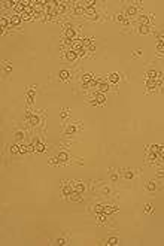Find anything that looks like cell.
<instances>
[{
    "instance_id": "obj_1",
    "label": "cell",
    "mask_w": 164,
    "mask_h": 246,
    "mask_svg": "<svg viewBox=\"0 0 164 246\" xmlns=\"http://www.w3.org/2000/svg\"><path fill=\"white\" fill-rule=\"evenodd\" d=\"M72 192H73V185H70L69 182H63V185H61V196L63 197H69Z\"/></svg>"
},
{
    "instance_id": "obj_2",
    "label": "cell",
    "mask_w": 164,
    "mask_h": 246,
    "mask_svg": "<svg viewBox=\"0 0 164 246\" xmlns=\"http://www.w3.org/2000/svg\"><path fill=\"white\" fill-rule=\"evenodd\" d=\"M34 97H36V87H29L27 88V105L31 106L34 103Z\"/></svg>"
},
{
    "instance_id": "obj_3",
    "label": "cell",
    "mask_w": 164,
    "mask_h": 246,
    "mask_svg": "<svg viewBox=\"0 0 164 246\" xmlns=\"http://www.w3.org/2000/svg\"><path fill=\"white\" fill-rule=\"evenodd\" d=\"M78 124V122H76ZM76 124H69L66 128H64V134L66 136H72V134H75L78 130H79V125H76Z\"/></svg>"
},
{
    "instance_id": "obj_4",
    "label": "cell",
    "mask_w": 164,
    "mask_h": 246,
    "mask_svg": "<svg viewBox=\"0 0 164 246\" xmlns=\"http://www.w3.org/2000/svg\"><path fill=\"white\" fill-rule=\"evenodd\" d=\"M157 182H154V180H146L145 182V189L148 191V192H155L157 191Z\"/></svg>"
},
{
    "instance_id": "obj_5",
    "label": "cell",
    "mask_w": 164,
    "mask_h": 246,
    "mask_svg": "<svg viewBox=\"0 0 164 246\" xmlns=\"http://www.w3.org/2000/svg\"><path fill=\"white\" fill-rule=\"evenodd\" d=\"M78 51H75V49H70V51H67V52H66V60L67 61H76V58H78Z\"/></svg>"
},
{
    "instance_id": "obj_6",
    "label": "cell",
    "mask_w": 164,
    "mask_h": 246,
    "mask_svg": "<svg viewBox=\"0 0 164 246\" xmlns=\"http://www.w3.org/2000/svg\"><path fill=\"white\" fill-rule=\"evenodd\" d=\"M58 78L63 82H69L70 81V72L69 70H60L58 72Z\"/></svg>"
},
{
    "instance_id": "obj_7",
    "label": "cell",
    "mask_w": 164,
    "mask_h": 246,
    "mask_svg": "<svg viewBox=\"0 0 164 246\" xmlns=\"http://www.w3.org/2000/svg\"><path fill=\"white\" fill-rule=\"evenodd\" d=\"M73 185V191H78V192H84L85 191V184L84 182H79V180H75V182H72Z\"/></svg>"
},
{
    "instance_id": "obj_8",
    "label": "cell",
    "mask_w": 164,
    "mask_h": 246,
    "mask_svg": "<svg viewBox=\"0 0 164 246\" xmlns=\"http://www.w3.org/2000/svg\"><path fill=\"white\" fill-rule=\"evenodd\" d=\"M137 12H139V9H137L136 6L128 5V6H127V9H125V15H127V17H136V15H137Z\"/></svg>"
},
{
    "instance_id": "obj_9",
    "label": "cell",
    "mask_w": 164,
    "mask_h": 246,
    "mask_svg": "<svg viewBox=\"0 0 164 246\" xmlns=\"http://www.w3.org/2000/svg\"><path fill=\"white\" fill-rule=\"evenodd\" d=\"M69 200L70 201H73V203H79V201H82V196H81V192H78V191H73L70 196H69Z\"/></svg>"
},
{
    "instance_id": "obj_10",
    "label": "cell",
    "mask_w": 164,
    "mask_h": 246,
    "mask_svg": "<svg viewBox=\"0 0 164 246\" xmlns=\"http://www.w3.org/2000/svg\"><path fill=\"white\" fill-rule=\"evenodd\" d=\"M119 209H118V206H113V204H107V206H105V213L106 215H113V213H117Z\"/></svg>"
},
{
    "instance_id": "obj_11",
    "label": "cell",
    "mask_w": 164,
    "mask_h": 246,
    "mask_svg": "<svg viewBox=\"0 0 164 246\" xmlns=\"http://www.w3.org/2000/svg\"><path fill=\"white\" fill-rule=\"evenodd\" d=\"M119 79H121V75H119V73H115V72L110 73V75L107 76V81H109L110 84H118Z\"/></svg>"
},
{
    "instance_id": "obj_12",
    "label": "cell",
    "mask_w": 164,
    "mask_h": 246,
    "mask_svg": "<svg viewBox=\"0 0 164 246\" xmlns=\"http://www.w3.org/2000/svg\"><path fill=\"white\" fill-rule=\"evenodd\" d=\"M57 158H58L60 164H64V163H67V161H69V154H67V152H64V151H61V152H58Z\"/></svg>"
},
{
    "instance_id": "obj_13",
    "label": "cell",
    "mask_w": 164,
    "mask_h": 246,
    "mask_svg": "<svg viewBox=\"0 0 164 246\" xmlns=\"http://www.w3.org/2000/svg\"><path fill=\"white\" fill-rule=\"evenodd\" d=\"M98 192L102 194V196H105V197H109L112 194V188L107 187V185H102V187H100V189H98Z\"/></svg>"
},
{
    "instance_id": "obj_14",
    "label": "cell",
    "mask_w": 164,
    "mask_h": 246,
    "mask_svg": "<svg viewBox=\"0 0 164 246\" xmlns=\"http://www.w3.org/2000/svg\"><path fill=\"white\" fill-rule=\"evenodd\" d=\"M40 121H42V116L39 113H33L31 120H30V124H31V127H36V125L40 124Z\"/></svg>"
},
{
    "instance_id": "obj_15",
    "label": "cell",
    "mask_w": 164,
    "mask_h": 246,
    "mask_svg": "<svg viewBox=\"0 0 164 246\" xmlns=\"http://www.w3.org/2000/svg\"><path fill=\"white\" fill-rule=\"evenodd\" d=\"M94 81V75L93 73H85L84 76H82V85H88V82H93Z\"/></svg>"
},
{
    "instance_id": "obj_16",
    "label": "cell",
    "mask_w": 164,
    "mask_h": 246,
    "mask_svg": "<svg viewBox=\"0 0 164 246\" xmlns=\"http://www.w3.org/2000/svg\"><path fill=\"white\" fill-rule=\"evenodd\" d=\"M96 100H97V105L98 106H103L105 103H106V97H105V94L103 93H96Z\"/></svg>"
},
{
    "instance_id": "obj_17",
    "label": "cell",
    "mask_w": 164,
    "mask_h": 246,
    "mask_svg": "<svg viewBox=\"0 0 164 246\" xmlns=\"http://www.w3.org/2000/svg\"><path fill=\"white\" fill-rule=\"evenodd\" d=\"M118 243H119V239H118L117 236L107 237V239H106V242H105V245H107V246H115V245H118Z\"/></svg>"
},
{
    "instance_id": "obj_18",
    "label": "cell",
    "mask_w": 164,
    "mask_h": 246,
    "mask_svg": "<svg viewBox=\"0 0 164 246\" xmlns=\"http://www.w3.org/2000/svg\"><path fill=\"white\" fill-rule=\"evenodd\" d=\"M157 55L158 57L164 55V41H158L157 42Z\"/></svg>"
},
{
    "instance_id": "obj_19",
    "label": "cell",
    "mask_w": 164,
    "mask_h": 246,
    "mask_svg": "<svg viewBox=\"0 0 164 246\" xmlns=\"http://www.w3.org/2000/svg\"><path fill=\"white\" fill-rule=\"evenodd\" d=\"M107 216H109V215H106L105 212H103V213H98V215H97V219H98L97 222H98V225L107 224Z\"/></svg>"
},
{
    "instance_id": "obj_20",
    "label": "cell",
    "mask_w": 164,
    "mask_h": 246,
    "mask_svg": "<svg viewBox=\"0 0 164 246\" xmlns=\"http://www.w3.org/2000/svg\"><path fill=\"white\" fill-rule=\"evenodd\" d=\"M10 24L14 25V27H20L21 25V17L20 15H12L10 17Z\"/></svg>"
},
{
    "instance_id": "obj_21",
    "label": "cell",
    "mask_w": 164,
    "mask_h": 246,
    "mask_svg": "<svg viewBox=\"0 0 164 246\" xmlns=\"http://www.w3.org/2000/svg\"><path fill=\"white\" fill-rule=\"evenodd\" d=\"M8 149H9V152H10L12 155H18V154H20V145H18V143L9 145V146H8Z\"/></svg>"
},
{
    "instance_id": "obj_22",
    "label": "cell",
    "mask_w": 164,
    "mask_h": 246,
    "mask_svg": "<svg viewBox=\"0 0 164 246\" xmlns=\"http://www.w3.org/2000/svg\"><path fill=\"white\" fill-rule=\"evenodd\" d=\"M149 22H151L149 17H146V15H140V17H139V24H140V25H148V27H149Z\"/></svg>"
},
{
    "instance_id": "obj_23",
    "label": "cell",
    "mask_w": 164,
    "mask_h": 246,
    "mask_svg": "<svg viewBox=\"0 0 164 246\" xmlns=\"http://www.w3.org/2000/svg\"><path fill=\"white\" fill-rule=\"evenodd\" d=\"M106 91H109V84L107 82H100L98 84V93H106Z\"/></svg>"
},
{
    "instance_id": "obj_24",
    "label": "cell",
    "mask_w": 164,
    "mask_h": 246,
    "mask_svg": "<svg viewBox=\"0 0 164 246\" xmlns=\"http://www.w3.org/2000/svg\"><path fill=\"white\" fill-rule=\"evenodd\" d=\"M64 36L69 39V41H73V39H75V30L70 29V27L66 29V30H64Z\"/></svg>"
},
{
    "instance_id": "obj_25",
    "label": "cell",
    "mask_w": 164,
    "mask_h": 246,
    "mask_svg": "<svg viewBox=\"0 0 164 246\" xmlns=\"http://www.w3.org/2000/svg\"><path fill=\"white\" fill-rule=\"evenodd\" d=\"M109 178H110L112 182L115 184V182H118V178H119V176H118V173H117L115 170H112V169H110V172H109Z\"/></svg>"
},
{
    "instance_id": "obj_26",
    "label": "cell",
    "mask_w": 164,
    "mask_h": 246,
    "mask_svg": "<svg viewBox=\"0 0 164 246\" xmlns=\"http://www.w3.org/2000/svg\"><path fill=\"white\" fill-rule=\"evenodd\" d=\"M24 137H26V134H24V131H20V130H17V131H15V140L18 142V143H20V142H22V140H24Z\"/></svg>"
},
{
    "instance_id": "obj_27",
    "label": "cell",
    "mask_w": 164,
    "mask_h": 246,
    "mask_svg": "<svg viewBox=\"0 0 164 246\" xmlns=\"http://www.w3.org/2000/svg\"><path fill=\"white\" fill-rule=\"evenodd\" d=\"M3 70H5L6 75L12 72V63H10V61H5V63H3Z\"/></svg>"
},
{
    "instance_id": "obj_28",
    "label": "cell",
    "mask_w": 164,
    "mask_h": 246,
    "mask_svg": "<svg viewBox=\"0 0 164 246\" xmlns=\"http://www.w3.org/2000/svg\"><path fill=\"white\" fill-rule=\"evenodd\" d=\"M122 176H124L125 179H133V178H134V172H133V170H124V172H122Z\"/></svg>"
},
{
    "instance_id": "obj_29",
    "label": "cell",
    "mask_w": 164,
    "mask_h": 246,
    "mask_svg": "<svg viewBox=\"0 0 164 246\" xmlns=\"http://www.w3.org/2000/svg\"><path fill=\"white\" fill-rule=\"evenodd\" d=\"M139 33H140V34H149L151 30H149L148 25H140V27H139Z\"/></svg>"
},
{
    "instance_id": "obj_30",
    "label": "cell",
    "mask_w": 164,
    "mask_h": 246,
    "mask_svg": "<svg viewBox=\"0 0 164 246\" xmlns=\"http://www.w3.org/2000/svg\"><path fill=\"white\" fill-rule=\"evenodd\" d=\"M9 24H10V20H8L6 17H2V20H0V25H2V29H6Z\"/></svg>"
},
{
    "instance_id": "obj_31",
    "label": "cell",
    "mask_w": 164,
    "mask_h": 246,
    "mask_svg": "<svg viewBox=\"0 0 164 246\" xmlns=\"http://www.w3.org/2000/svg\"><path fill=\"white\" fill-rule=\"evenodd\" d=\"M113 20H115L117 22H125V21H127V18H125V15H124V14H117Z\"/></svg>"
},
{
    "instance_id": "obj_32",
    "label": "cell",
    "mask_w": 164,
    "mask_h": 246,
    "mask_svg": "<svg viewBox=\"0 0 164 246\" xmlns=\"http://www.w3.org/2000/svg\"><path fill=\"white\" fill-rule=\"evenodd\" d=\"M67 243H69V239H67V237H58V239L55 240V245H60V246H61V245H67Z\"/></svg>"
},
{
    "instance_id": "obj_33",
    "label": "cell",
    "mask_w": 164,
    "mask_h": 246,
    "mask_svg": "<svg viewBox=\"0 0 164 246\" xmlns=\"http://www.w3.org/2000/svg\"><path fill=\"white\" fill-rule=\"evenodd\" d=\"M145 213H148V215L154 213V206L149 204V203H146V204H145Z\"/></svg>"
},
{
    "instance_id": "obj_34",
    "label": "cell",
    "mask_w": 164,
    "mask_h": 246,
    "mask_svg": "<svg viewBox=\"0 0 164 246\" xmlns=\"http://www.w3.org/2000/svg\"><path fill=\"white\" fill-rule=\"evenodd\" d=\"M69 115H70V109H66V108H64V109H61V113H60V116H61L63 120H64V118H67Z\"/></svg>"
},
{
    "instance_id": "obj_35",
    "label": "cell",
    "mask_w": 164,
    "mask_h": 246,
    "mask_svg": "<svg viewBox=\"0 0 164 246\" xmlns=\"http://www.w3.org/2000/svg\"><path fill=\"white\" fill-rule=\"evenodd\" d=\"M27 152H30V151H29V146H26V145H20V154H21V155L27 154Z\"/></svg>"
},
{
    "instance_id": "obj_36",
    "label": "cell",
    "mask_w": 164,
    "mask_h": 246,
    "mask_svg": "<svg viewBox=\"0 0 164 246\" xmlns=\"http://www.w3.org/2000/svg\"><path fill=\"white\" fill-rule=\"evenodd\" d=\"M142 55V49H136V51H133V58H137V57H140Z\"/></svg>"
},
{
    "instance_id": "obj_37",
    "label": "cell",
    "mask_w": 164,
    "mask_h": 246,
    "mask_svg": "<svg viewBox=\"0 0 164 246\" xmlns=\"http://www.w3.org/2000/svg\"><path fill=\"white\" fill-rule=\"evenodd\" d=\"M155 176H157V179H163V178H164V170H163V169H160V170L155 173Z\"/></svg>"
},
{
    "instance_id": "obj_38",
    "label": "cell",
    "mask_w": 164,
    "mask_h": 246,
    "mask_svg": "<svg viewBox=\"0 0 164 246\" xmlns=\"http://www.w3.org/2000/svg\"><path fill=\"white\" fill-rule=\"evenodd\" d=\"M49 164H51V166H58L60 161H58V158H51V160H49Z\"/></svg>"
}]
</instances>
